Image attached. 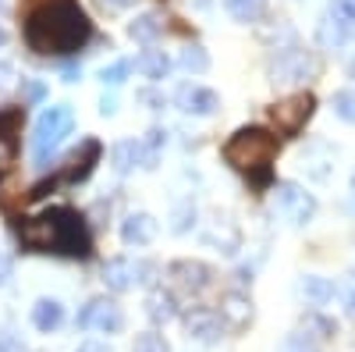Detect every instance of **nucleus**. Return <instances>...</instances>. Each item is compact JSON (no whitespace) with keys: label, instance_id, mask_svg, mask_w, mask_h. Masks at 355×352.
Wrapping results in <instances>:
<instances>
[{"label":"nucleus","instance_id":"79ce46f5","mask_svg":"<svg viewBox=\"0 0 355 352\" xmlns=\"http://www.w3.org/2000/svg\"><path fill=\"white\" fill-rule=\"evenodd\" d=\"M61 78H64V82H78V78H82V68H75V65H68V68L61 72Z\"/></svg>","mask_w":355,"mask_h":352},{"label":"nucleus","instance_id":"c9c22d12","mask_svg":"<svg viewBox=\"0 0 355 352\" xmlns=\"http://www.w3.org/2000/svg\"><path fill=\"white\" fill-rule=\"evenodd\" d=\"M0 352H21V345H18L15 331H0Z\"/></svg>","mask_w":355,"mask_h":352},{"label":"nucleus","instance_id":"f03ea898","mask_svg":"<svg viewBox=\"0 0 355 352\" xmlns=\"http://www.w3.org/2000/svg\"><path fill=\"white\" fill-rule=\"evenodd\" d=\"M15 231L28 253H53L68 260L93 256V235L75 207H46L36 217H21Z\"/></svg>","mask_w":355,"mask_h":352},{"label":"nucleus","instance_id":"e433bc0d","mask_svg":"<svg viewBox=\"0 0 355 352\" xmlns=\"http://www.w3.org/2000/svg\"><path fill=\"white\" fill-rule=\"evenodd\" d=\"M11 274H15V263H11V256L0 253V288H4V285L11 281Z\"/></svg>","mask_w":355,"mask_h":352},{"label":"nucleus","instance_id":"49530a36","mask_svg":"<svg viewBox=\"0 0 355 352\" xmlns=\"http://www.w3.org/2000/svg\"><path fill=\"white\" fill-rule=\"evenodd\" d=\"M196 4H199V8H206V4H210V0H196Z\"/></svg>","mask_w":355,"mask_h":352},{"label":"nucleus","instance_id":"c756f323","mask_svg":"<svg viewBox=\"0 0 355 352\" xmlns=\"http://www.w3.org/2000/svg\"><path fill=\"white\" fill-rule=\"evenodd\" d=\"M192 221H196V207H192V199H182L174 207V217H171V231L174 235H185L189 228H192Z\"/></svg>","mask_w":355,"mask_h":352},{"label":"nucleus","instance_id":"72a5a7b5","mask_svg":"<svg viewBox=\"0 0 355 352\" xmlns=\"http://www.w3.org/2000/svg\"><path fill=\"white\" fill-rule=\"evenodd\" d=\"M21 93H25V103H40L46 97V85L36 78H21Z\"/></svg>","mask_w":355,"mask_h":352},{"label":"nucleus","instance_id":"4c0bfd02","mask_svg":"<svg viewBox=\"0 0 355 352\" xmlns=\"http://www.w3.org/2000/svg\"><path fill=\"white\" fill-rule=\"evenodd\" d=\"M139 103H150V110H160V107H164V97L153 93V90H142V93H139Z\"/></svg>","mask_w":355,"mask_h":352},{"label":"nucleus","instance_id":"6e6552de","mask_svg":"<svg viewBox=\"0 0 355 352\" xmlns=\"http://www.w3.org/2000/svg\"><path fill=\"white\" fill-rule=\"evenodd\" d=\"M270 72H274V82H302V78H313L320 72V61L306 47H299V43L291 40L288 50H277Z\"/></svg>","mask_w":355,"mask_h":352},{"label":"nucleus","instance_id":"1a4fd4ad","mask_svg":"<svg viewBox=\"0 0 355 352\" xmlns=\"http://www.w3.org/2000/svg\"><path fill=\"white\" fill-rule=\"evenodd\" d=\"M153 274H157V267L150 260H125V256H117V260H110L103 267V281L114 292H128L135 285H150Z\"/></svg>","mask_w":355,"mask_h":352},{"label":"nucleus","instance_id":"58836bf2","mask_svg":"<svg viewBox=\"0 0 355 352\" xmlns=\"http://www.w3.org/2000/svg\"><path fill=\"white\" fill-rule=\"evenodd\" d=\"M100 114H103V117H114V114H117V97H114V93L100 100Z\"/></svg>","mask_w":355,"mask_h":352},{"label":"nucleus","instance_id":"423d86ee","mask_svg":"<svg viewBox=\"0 0 355 352\" xmlns=\"http://www.w3.org/2000/svg\"><path fill=\"white\" fill-rule=\"evenodd\" d=\"M313 110H316V97L309 90H302V93H291V97L277 100L266 110V117L277 128V135H299L306 128V121L313 117Z\"/></svg>","mask_w":355,"mask_h":352},{"label":"nucleus","instance_id":"2eb2a0df","mask_svg":"<svg viewBox=\"0 0 355 352\" xmlns=\"http://www.w3.org/2000/svg\"><path fill=\"white\" fill-rule=\"evenodd\" d=\"M185 331L199 345H217L227 328L220 324V317L214 310H192V313H185Z\"/></svg>","mask_w":355,"mask_h":352},{"label":"nucleus","instance_id":"09e8293b","mask_svg":"<svg viewBox=\"0 0 355 352\" xmlns=\"http://www.w3.org/2000/svg\"><path fill=\"white\" fill-rule=\"evenodd\" d=\"M352 189H355V178H352Z\"/></svg>","mask_w":355,"mask_h":352},{"label":"nucleus","instance_id":"f704fd0d","mask_svg":"<svg viewBox=\"0 0 355 352\" xmlns=\"http://www.w3.org/2000/svg\"><path fill=\"white\" fill-rule=\"evenodd\" d=\"M15 65L11 61H0V93H4V90H11V85H15Z\"/></svg>","mask_w":355,"mask_h":352},{"label":"nucleus","instance_id":"7c9ffc66","mask_svg":"<svg viewBox=\"0 0 355 352\" xmlns=\"http://www.w3.org/2000/svg\"><path fill=\"white\" fill-rule=\"evenodd\" d=\"M331 107H334V114L341 117V121L355 125V93L352 90H338L334 100H331Z\"/></svg>","mask_w":355,"mask_h":352},{"label":"nucleus","instance_id":"473e14b6","mask_svg":"<svg viewBox=\"0 0 355 352\" xmlns=\"http://www.w3.org/2000/svg\"><path fill=\"white\" fill-rule=\"evenodd\" d=\"M132 352H171V345H167V338H164V335L146 331V335H139V338H135V349H132Z\"/></svg>","mask_w":355,"mask_h":352},{"label":"nucleus","instance_id":"37998d69","mask_svg":"<svg viewBox=\"0 0 355 352\" xmlns=\"http://www.w3.org/2000/svg\"><path fill=\"white\" fill-rule=\"evenodd\" d=\"M100 4H103V8H128L132 0H100Z\"/></svg>","mask_w":355,"mask_h":352},{"label":"nucleus","instance_id":"5701e85b","mask_svg":"<svg viewBox=\"0 0 355 352\" xmlns=\"http://www.w3.org/2000/svg\"><path fill=\"white\" fill-rule=\"evenodd\" d=\"M323 18H331L341 33L348 36V43L355 40V0H331L327 15H323Z\"/></svg>","mask_w":355,"mask_h":352},{"label":"nucleus","instance_id":"f3484780","mask_svg":"<svg viewBox=\"0 0 355 352\" xmlns=\"http://www.w3.org/2000/svg\"><path fill=\"white\" fill-rule=\"evenodd\" d=\"M121 239H125V246H150L157 239V217L146 214V210L128 214L121 221Z\"/></svg>","mask_w":355,"mask_h":352},{"label":"nucleus","instance_id":"9b49d317","mask_svg":"<svg viewBox=\"0 0 355 352\" xmlns=\"http://www.w3.org/2000/svg\"><path fill=\"white\" fill-rule=\"evenodd\" d=\"M174 103L182 107L185 114H196V117H210L217 114L220 107V97L214 90H206V85H196V82H182L174 93Z\"/></svg>","mask_w":355,"mask_h":352},{"label":"nucleus","instance_id":"a211bd4d","mask_svg":"<svg viewBox=\"0 0 355 352\" xmlns=\"http://www.w3.org/2000/svg\"><path fill=\"white\" fill-rule=\"evenodd\" d=\"M146 317H150L153 324H167V320L178 317V299L167 288H153L150 296H146Z\"/></svg>","mask_w":355,"mask_h":352},{"label":"nucleus","instance_id":"ddd939ff","mask_svg":"<svg viewBox=\"0 0 355 352\" xmlns=\"http://www.w3.org/2000/svg\"><path fill=\"white\" fill-rule=\"evenodd\" d=\"M21 125H25V107H0V167L15 160Z\"/></svg>","mask_w":355,"mask_h":352},{"label":"nucleus","instance_id":"ea45409f","mask_svg":"<svg viewBox=\"0 0 355 352\" xmlns=\"http://www.w3.org/2000/svg\"><path fill=\"white\" fill-rule=\"evenodd\" d=\"M345 306H348V313L355 317V278H352L348 288H345Z\"/></svg>","mask_w":355,"mask_h":352},{"label":"nucleus","instance_id":"20e7f679","mask_svg":"<svg viewBox=\"0 0 355 352\" xmlns=\"http://www.w3.org/2000/svg\"><path fill=\"white\" fill-rule=\"evenodd\" d=\"M100 153H103L100 139H82V142H78V150H71V153L64 157L61 171H57L53 178H46V182L33 185L28 199H43L50 189H61V185H78V182H85L89 174H93V167L100 164Z\"/></svg>","mask_w":355,"mask_h":352},{"label":"nucleus","instance_id":"7ed1b4c3","mask_svg":"<svg viewBox=\"0 0 355 352\" xmlns=\"http://www.w3.org/2000/svg\"><path fill=\"white\" fill-rule=\"evenodd\" d=\"M220 153H224V160H227L234 171L245 174L256 189H263V185H270L274 160H277V153H281V139H277L274 132L259 128V125H245V128H239V132L224 142Z\"/></svg>","mask_w":355,"mask_h":352},{"label":"nucleus","instance_id":"f257e3e1","mask_svg":"<svg viewBox=\"0 0 355 352\" xmlns=\"http://www.w3.org/2000/svg\"><path fill=\"white\" fill-rule=\"evenodd\" d=\"M93 40V22L78 0H36L25 11V43L43 57L78 53Z\"/></svg>","mask_w":355,"mask_h":352},{"label":"nucleus","instance_id":"f8f14e48","mask_svg":"<svg viewBox=\"0 0 355 352\" xmlns=\"http://www.w3.org/2000/svg\"><path fill=\"white\" fill-rule=\"evenodd\" d=\"M167 274L178 288L192 292V296H199V292L210 288V281H214V267H206L202 260H174L167 267Z\"/></svg>","mask_w":355,"mask_h":352},{"label":"nucleus","instance_id":"4be33fe9","mask_svg":"<svg viewBox=\"0 0 355 352\" xmlns=\"http://www.w3.org/2000/svg\"><path fill=\"white\" fill-rule=\"evenodd\" d=\"M135 72H142L150 82H160V78H167V72H171V57H167L164 50H146V53L135 57Z\"/></svg>","mask_w":355,"mask_h":352},{"label":"nucleus","instance_id":"393cba45","mask_svg":"<svg viewBox=\"0 0 355 352\" xmlns=\"http://www.w3.org/2000/svg\"><path fill=\"white\" fill-rule=\"evenodd\" d=\"M164 142H167V132H164L160 125H153L150 132H146V139L139 142V146H142V164H139V167L153 171V167L160 164V150H164Z\"/></svg>","mask_w":355,"mask_h":352},{"label":"nucleus","instance_id":"cd10ccee","mask_svg":"<svg viewBox=\"0 0 355 352\" xmlns=\"http://www.w3.org/2000/svg\"><path fill=\"white\" fill-rule=\"evenodd\" d=\"M178 65H182L185 72H192V75H202V72H210V53H206V47H199V43H189L182 53H178Z\"/></svg>","mask_w":355,"mask_h":352},{"label":"nucleus","instance_id":"a18cd8bd","mask_svg":"<svg viewBox=\"0 0 355 352\" xmlns=\"http://www.w3.org/2000/svg\"><path fill=\"white\" fill-rule=\"evenodd\" d=\"M8 43V33H4V28H0V47H4Z\"/></svg>","mask_w":355,"mask_h":352},{"label":"nucleus","instance_id":"c03bdc74","mask_svg":"<svg viewBox=\"0 0 355 352\" xmlns=\"http://www.w3.org/2000/svg\"><path fill=\"white\" fill-rule=\"evenodd\" d=\"M348 75L355 78V57H352V61H348Z\"/></svg>","mask_w":355,"mask_h":352},{"label":"nucleus","instance_id":"de8ad7c7","mask_svg":"<svg viewBox=\"0 0 355 352\" xmlns=\"http://www.w3.org/2000/svg\"><path fill=\"white\" fill-rule=\"evenodd\" d=\"M0 11H4V0H0Z\"/></svg>","mask_w":355,"mask_h":352},{"label":"nucleus","instance_id":"c85d7f7f","mask_svg":"<svg viewBox=\"0 0 355 352\" xmlns=\"http://www.w3.org/2000/svg\"><path fill=\"white\" fill-rule=\"evenodd\" d=\"M316 36H320V43L327 47V50H341V47H348V36L341 33V28L331 22V18H320V28H316Z\"/></svg>","mask_w":355,"mask_h":352},{"label":"nucleus","instance_id":"b1692460","mask_svg":"<svg viewBox=\"0 0 355 352\" xmlns=\"http://www.w3.org/2000/svg\"><path fill=\"white\" fill-rule=\"evenodd\" d=\"M160 33H164V18H160V15H153V11L135 15V22L128 25V36H132V40H139V43H153Z\"/></svg>","mask_w":355,"mask_h":352},{"label":"nucleus","instance_id":"dca6fc26","mask_svg":"<svg viewBox=\"0 0 355 352\" xmlns=\"http://www.w3.org/2000/svg\"><path fill=\"white\" fill-rule=\"evenodd\" d=\"M334 160H338V150H334L331 142H309L306 153L299 157L302 171L309 174V178H316V182H327V178H331Z\"/></svg>","mask_w":355,"mask_h":352},{"label":"nucleus","instance_id":"aec40b11","mask_svg":"<svg viewBox=\"0 0 355 352\" xmlns=\"http://www.w3.org/2000/svg\"><path fill=\"white\" fill-rule=\"evenodd\" d=\"M142 164V146L139 139H121V142H114V150H110V167L117 174H128Z\"/></svg>","mask_w":355,"mask_h":352},{"label":"nucleus","instance_id":"2f4dec72","mask_svg":"<svg viewBox=\"0 0 355 352\" xmlns=\"http://www.w3.org/2000/svg\"><path fill=\"white\" fill-rule=\"evenodd\" d=\"M128 75H132V61H114L110 68H103V72H100V82H103V85H110V90H117V85H121Z\"/></svg>","mask_w":355,"mask_h":352},{"label":"nucleus","instance_id":"4468645a","mask_svg":"<svg viewBox=\"0 0 355 352\" xmlns=\"http://www.w3.org/2000/svg\"><path fill=\"white\" fill-rule=\"evenodd\" d=\"M217 317H220V324L231 328V331H245L252 324V299L245 296V292H224L220 303H217Z\"/></svg>","mask_w":355,"mask_h":352},{"label":"nucleus","instance_id":"6ab92c4d","mask_svg":"<svg viewBox=\"0 0 355 352\" xmlns=\"http://www.w3.org/2000/svg\"><path fill=\"white\" fill-rule=\"evenodd\" d=\"M299 296H306L313 306H327L338 296V285L331 278H320V274H306L299 281Z\"/></svg>","mask_w":355,"mask_h":352},{"label":"nucleus","instance_id":"9d476101","mask_svg":"<svg viewBox=\"0 0 355 352\" xmlns=\"http://www.w3.org/2000/svg\"><path fill=\"white\" fill-rule=\"evenodd\" d=\"M78 328L85 331H100V335H117L125 328V313L114 299H89L82 310H78Z\"/></svg>","mask_w":355,"mask_h":352},{"label":"nucleus","instance_id":"a878e982","mask_svg":"<svg viewBox=\"0 0 355 352\" xmlns=\"http://www.w3.org/2000/svg\"><path fill=\"white\" fill-rule=\"evenodd\" d=\"M206 242L220 246L224 253H239V246H242V235H239V228H234L231 221H217L210 231H206Z\"/></svg>","mask_w":355,"mask_h":352},{"label":"nucleus","instance_id":"bb28decb","mask_svg":"<svg viewBox=\"0 0 355 352\" xmlns=\"http://www.w3.org/2000/svg\"><path fill=\"white\" fill-rule=\"evenodd\" d=\"M224 11L234 18V22H259L263 11H266V0H220Z\"/></svg>","mask_w":355,"mask_h":352},{"label":"nucleus","instance_id":"0eeeda50","mask_svg":"<svg viewBox=\"0 0 355 352\" xmlns=\"http://www.w3.org/2000/svg\"><path fill=\"white\" fill-rule=\"evenodd\" d=\"M274 210L291 228H302L316 217V196L306 192L299 182H277L274 185Z\"/></svg>","mask_w":355,"mask_h":352},{"label":"nucleus","instance_id":"a19ab883","mask_svg":"<svg viewBox=\"0 0 355 352\" xmlns=\"http://www.w3.org/2000/svg\"><path fill=\"white\" fill-rule=\"evenodd\" d=\"M78 352H110V345L107 342H85V345H78Z\"/></svg>","mask_w":355,"mask_h":352},{"label":"nucleus","instance_id":"39448f33","mask_svg":"<svg viewBox=\"0 0 355 352\" xmlns=\"http://www.w3.org/2000/svg\"><path fill=\"white\" fill-rule=\"evenodd\" d=\"M75 128V114L68 103H57V107H46L36 121V132H33V160L40 167H46V160L53 157V150L64 142V135H71Z\"/></svg>","mask_w":355,"mask_h":352},{"label":"nucleus","instance_id":"412c9836","mask_svg":"<svg viewBox=\"0 0 355 352\" xmlns=\"http://www.w3.org/2000/svg\"><path fill=\"white\" fill-rule=\"evenodd\" d=\"M61 320H64V306L57 303V299H40V303L33 306V324H36V331H43V335L57 331V328H61Z\"/></svg>","mask_w":355,"mask_h":352}]
</instances>
